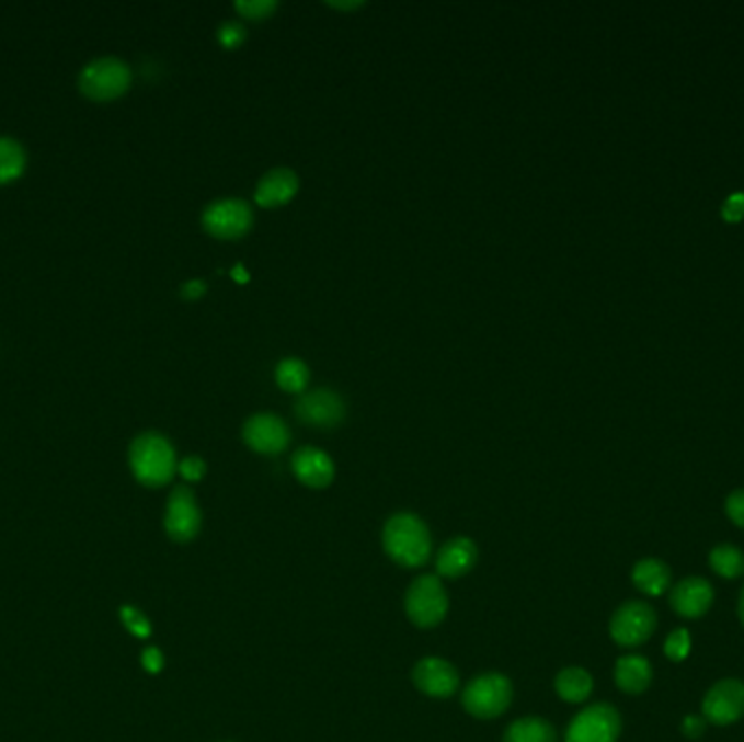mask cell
I'll use <instances>...</instances> for the list:
<instances>
[{
    "instance_id": "9a60e30c",
    "label": "cell",
    "mask_w": 744,
    "mask_h": 742,
    "mask_svg": "<svg viewBox=\"0 0 744 742\" xmlns=\"http://www.w3.org/2000/svg\"><path fill=\"white\" fill-rule=\"evenodd\" d=\"M293 470L298 481L307 488H327L335 477V466L331 457L313 446L298 448L293 457Z\"/></svg>"
},
{
    "instance_id": "ffe728a7",
    "label": "cell",
    "mask_w": 744,
    "mask_h": 742,
    "mask_svg": "<svg viewBox=\"0 0 744 742\" xmlns=\"http://www.w3.org/2000/svg\"><path fill=\"white\" fill-rule=\"evenodd\" d=\"M558 695L569 704H582L593 693V677L580 666H569L556 677Z\"/></svg>"
},
{
    "instance_id": "277c9868",
    "label": "cell",
    "mask_w": 744,
    "mask_h": 742,
    "mask_svg": "<svg viewBox=\"0 0 744 742\" xmlns=\"http://www.w3.org/2000/svg\"><path fill=\"white\" fill-rule=\"evenodd\" d=\"M514 697L512 682L501 673H485L472 680L461 693L463 710L474 719H496L501 717Z\"/></svg>"
},
{
    "instance_id": "f546056e",
    "label": "cell",
    "mask_w": 744,
    "mask_h": 742,
    "mask_svg": "<svg viewBox=\"0 0 744 742\" xmlns=\"http://www.w3.org/2000/svg\"><path fill=\"white\" fill-rule=\"evenodd\" d=\"M725 512L728 516L744 529V490H736L728 496V503H725Z\"/></svg>"
},
{
    "instance_id": "8992f818",
    "label": "cell",
    "mask_w": 744,
    "mask_h": 742,
    "mask_svg": "<svg viewBox=\"0 0 744 742\" xmlns=\"http://www.w3.org/2000/svg\"><path fill=\"white\" fill-rule=\"evenodd\" d=\"M655 627H657L655 609L644 601L622 603L609 620V633L614 642L620 647L644 644L653 636Z\"/></svg>"
},
{
    "instance_id": "83f0119b",
    "label": "cell",
    "mask_w": 744,
    "mask_h": 742,
    "mask_svg": "<svg viewBox=\"0 0 744 742\" xmlns=\"http://www.w3.org/2000/svg\"><path fill=\"white\" fill-rule=\"evenodd\" d=\"M247 37V31L240 22H225L220 28H218V39L225 48H238Z\"/></svg>"
},
{
    "instance_id": "cb8c5ba5",
    "label": "cell",
    "mask_w": 744,
    "mask_h": 742,
    "mask_svg": "<svg viewBox=\"0 0 744 742\" xmlns=\"http://www.w3.org/2000/svg\"><path fill=\"white\" fill-rule=\"evenodd\" d=\"M275 377H277V384H279L282 390H286V392H302V388L309 381V370H307V366L300 359L290 357V359L279 362Z\"/></svg>"
},
{
    "instance_id": "44dd1931",
    "label": "cell",
    "mask_w": 744,
    "mask_h": 742,
    "mask_svg": "<svg viewBox=\"0 0 744 742\" xmlns=\"http://www.w3.org/2000/svg\"><path fill=\"white\" fill-rule=\"evenodd\" d=\"M503 742H558V734L549 721L527 717L514 721L505 730Z\"/></svg>"
},
{
    "instance_id": "30bf717a",
    "label": "cell",
    "mask_w": 744,
    "mask_h": 742,
    "mask_svg": "<svg viewBox=\"0 0 744 742\" xmlns=\"http://www.w3.org/2000/svg\"><path fill=\"white\" fill-rule=\"evenodd\" d=\"M744 717V684L723 680L714 684L703 699V719L714 726H732Z\"/></svg>"
},
{
    "instance_id": "8d00e7d4",
    "label": "cell",
    "mask_w": 744,
    "mask_h": 742,
    "mask_svg": "<svg viewBox=\"0 0 744 742\" xmlns=\"http://www.w3.org/2000/svg\"><path fill=\"white\" fill-rule=\"evenodd\" d=\"M739 614H741V620H743L744 625V589L743 593H741V601H739Z\"/></svg>"
},
{
    "instance_id": "d4e9b609",
    "label": "cell",
    "mask_w": 744,
    "mask_h": 742,
    "mask_svg": "<svg viewBox=\"0 0 744 742\" xmlns=\"http://www.w3.org/2000/svg\"><path fill=\"white\" fill-rule=\"evenodd\" d=\"M277 9L275 0H240L236 2V11L249 20L262 22L266 18H271Z\"/></svg>"
},
{
    "instance_id": "3957f363",
    "label": "cell",
    "mask_w": 744,
    "mask_h": 742,
    "mask_svg": "<svg viewBox=\"0 0 744 742\" xmlns=\"http://www.w3.org/2000/svg\"><path fill=\"white\" fill-rule=\"evenodd\" d=\"M134 81V72L127 61L118 57H99L85 64L79 72V92L96 103L121 99Z\"/></svg>"
},
{
    "instance_id": "d6a6232c",
    "label": "cell",
    "mask_w": 744,
    "mask_h": 742,
    "mask_svg": "<svg viewBox=\"0 0 744 742\" xmlns=\"http://www.w3.org/2000/svg\"><path fill=\"white\" fill-rule=\"evenodd\" d=\"M205 293H207V286L201 279H192V282L181 286V297L185 300H198V298L205 297Z\"/></svg>"
},
{
    "instance_id": "836d02e7",
    "label": "cell",
    "mask_w": 744,
    "mask_h": 742,
    "mask_svg": "<svg viewBox=\"0 0 744 742\" xmlns=\"http://www.w3.org/2000/svg\"><path fill=\"white\" fill-rule=\"evenodd\" d=\"M142 664H145V669H147L149 673H159L161 666H163V655H161V651L154 649V647L147 649V651L142 653Z\"/></svg>"
},
{
    "instance_id": "d6986e66",
    "label": "cell",
    "mask_w": 744,
    "mask_h": 742,
    "mask_svg": "<svg viewBox=\"0 0 744 742\" xmlns=\"http://www.w3.org/2000/svg\"><path fill=\"white\" fill-rule=\"evenodd\" d=\"M631 580H633L638 591H642L649 596H660V594L666 593L668 586H671V569L662 560H655V558L640 560L633 567Z\"/></svg>"
},
{
    "instance_id": "4dcf8cb0",
    "label": "cell",
    "mask_w": 744,
    "mask_h": 742,
    "mask_svg": "<svg viewBox=\"0 0 744 742\" xmlns=\"http://www.w3.org/2000/svg\"><path fill=\"white\" fill-rule=\"evenodd\" d=\"M706 726H708V721L701 719V717H686L682 730H684L686 739L697 741V739H701L706 734Z\"/></svg>"
},
{
    "instance_id": "5b68a950",
    "label": "cell",
    "mask_w": 744,
    "mask_h": 742,
    "mask_svg": "<svg viewBox=\"0 0 744 742\" xmlns=\"http://www.w3.org/2000/svg\"><path fill=\"white\" fill-rule=\"evenodd\" d=\"M447 591L436 575L419 578L405 594V612L416 627L430 629L440 625L447 616Z\"/></svg>"
},
{
    "instance_id": "1f68e13d",
    "label": "cell",
    "mask_w": 744,
    "mask_h": 742,
    "mask_svg": "<svg viewBox=\"0 0 744 742\" xmlns=\"http://www.w3.org/2000/svg\"><path fill=\"white\" fill-rule=\"evenodd\" d=\"M723 214L728 220H741L744 216V194H734L725 207H723Z\"/></svg>"
},
{
    "instance_id": "ba28073f",
    "label": "cell",
    "mask_w": 744,
    "mask_h": 742,
    "mask_svg": "<svg viewBox=\"0 0 744 742\" xmlns=\"http://www.w3.org/2000/svg\"><path fill=\"white\" fill-rule=\"evenodd\" d=\"M201 507L194 492L187 486H176L165 505L163 527L174 543H190L201 532Z\"/></svg>"
},
{
    "instance_id": "2e32d148",
    "label": "cell",
    "mask_w": 744,
    "mask_h": 742,
    "mask_svg": "<svg viewBox=\"0 0 744 742\" xmlns=\"http://www.w3.org/2000/svg\"><path fill=\"white\" fill-rule=\"evenodd\" d=\"M298 192V176L290 168H277L264 174V179L257 185L255 201L262 207H282L290 203Z\"/></svg>"
},
{
    "instance_id": "4fadbf2b",
    "label": "cell",
    "mask_w": 744,
    "mask_h": 742,
    "mask_svg": "<svg viewBox=\"0 0 744 742\" xmlns=\"http://www.w3.org/2000/svg\"><path fill=\"white\" fill-rule=\"evenodd\" d=\"M412 680L416 688L430 697H450L459 688V675L453 664L440 658H425L414 666Z\"/></svg>"
},
{
    "instance_id": "4316f807",
    "label": "cell",
    "mask_w": 744,
    "mask_h": 742,
    "mask_svg": "<svg viewBox=\"0 0 744 742\" xmlns=\"http://www.w3.org/2000/svg\"><path fill=\"white\" fill-rule=\"evenodd\" d=\"M121 618H123V623H125V627L134 633V636H138V638H149L150 631V623L149 618L140 612V609H136V607H131V605H125V607H121Z\"/></svg>"
},
{
    "instance_id": "d590c367",
    "label": "cell",
    "mask_w": 744,
    "mask_h": 742,
    "mask_svg": "<svg viewBox=\"0 0 744 742\" xmlns=\"http://www.w3.org/2000/svg\"><path fill=\"white\" fill-rule=\"evenodd\" d=\"M231 277H233L238 284H247V282H249V275H247L244 266H236V269L231 271Z\"/></svg>"
},
{
    "instance_id": "5bb4252c",
    "label": "cell",
    "mask_w": 744,
    "mask_h": 742,
    "mask_svg": "<svg viewBox=\"0 0 744 742\" xmlns=\"http://www.w3.org/2000/svg\"><path fill=\"white\" fill-rule=\"evenodd\" d=\"M714 601L712 584L703 578H688L679 582L671 593L673 609L684 618H701Z\"/></svg>"
},
{
    "instance_id": "e575fe53",
    "label": "cell",
    "mask_w": 744,
    "mask_h": 742,
    "mask_svg": "<svg viewBox=\"0 0 744 742\" xmlns=\"http://www.w3.org/2000/svg\"><path fill=\"white\" fill-rule=\"evenodd\" d=\"M329 7H333V9H359L364 2L362 0H351V2H327Z\"/></svg>"
},
{
    "instance_id": "ac0fdd59",
    "label": "cell",
    "mask_w": 744,
    "mask_h": 742,
    "mask_svg": "<svg viewBox=\"0 0 744 742\" xmlns=\"http://www.w3.org/2000/svg\"><path fill=\"white\" fill-rule=\"evenodd\" d=\"M651 677H653L651 664L649 660L640 655H625L616 662L614 680H616V686L627 695L644 693L651 684Z\"/></svg>"
},
{
    "instance_id": "484cf974",
    "label": "cell",
    "mask_w": 744,
    "mask_h": 742,
    "mask_svg": "<svg viewBox=\"0 0 744 742\" xmlns=\"http://www.w3.org/2000/svg\"><path fill=\"white\" fill-rule=\"evenodd\" d=\"M664 651H666L668 660H673V662L686 660L688 653H690V633H688V629H675V631L666 638Z\"/></svg>"
},
{
    "instance_id": "e0dca14e",
    "label": "cell",
    "mask_w": 744,
    "mask_h": 742,
    "mask_svg": "<svg viewBox=\"0 0 744 742\" xmlns=\"http://www.w3.org/2000/svg\"><path fill=\"white\" fill-rule=\"evenodd\" d=\"M477 562V547L470 538H453L443 549L438 551L436 558V569L443 578L455 580L466 575Z\"/></svg>"
},
{
    "instance_id": "f1b7e54d",
    "label": "cell",
    "mask_w": 744,
    "mask_h": 742,
    "mask_svg": "<svg viewBox=\"0 0 744 742\" xmlns=\"http://www.w3.org/2000/svg\"><path fill=\"white\" fill-rule=\"evenodd\" d=\"M176 470H179L181 477L187 479V481H201V479L205 477V472H207V466H205V461H203L201 457L190 455V457L181 459V464H179Z\"/></svg>"
},
{
    "instance_id": "52a82bcc",
    "label": "cell",
    "mask_w": 744,
    "mask_h": 742,
    "mask_svg": "<svg viewBox=\"0 0 744 742\" xmlns=\"http://www.w3.org/2000/svg\"><path fill=\"white\" fill-rule=\"evenodd\" d=\"M203 227L209 236L220 240H238L253 227L251 205L242 198H222L205 207Z\"/></svg>"
},
{
    "instance_id": "7c38bea8",
    "label": "cell",
    "mask_w": 744,
    "mask_h": 742,
    "mask_svg": "<svg viewBox=\"0 0 744 742\" xmlns=\"http://www.w3.org/2000/svg\"><path fill=\"white\" fill-rule=\"evenodd\" d=\"M244 443L262 455H277L290 443V432L279 416L257 414L244 425Z\"/></svg>"
},
{
    "instance_id": "9c48e42d",
    "label": "cell",
    "mask_w": 744,
    "mask_h": 742,
    "mask_svg": "<svg viewBox=\"0 0 744 742\" xmlns=\"http://www.w3.org/2000/svg\"><path fill=\"white\" fill-rule=\"evenodd\" d=\"M618 737L620 715L607 704H595L573 719L566 742H616Z\"/></svg>"
},
{
    "instance_id": "6da1fadb",
    "label": "cell",
    "mask_w": 744,
    "mask_h": 742,
    "mask_svg": "<svg viewBox=\"0 0 744 742\" xmlns=\"http://www.w3.org/2000/svg\"><path fill=\"white\" fill-rule=\"evenodd\" d=\"M384 549L397 564L419 569L432 553L430 529L416 514H394L384 527Z\"/></svg>"
},
{
    "instance_id": "7a4b0ae2",
    "label": "cell",
    "mask_w": 744,
    "mask_h": 742,
    "mask_svg": "<svg viewBox=\"0 0 744 742\" xmlns=\"http://www.w3.org/2000/svg\"><path fill=\"white\" fill-rule=\"evenodd\" d=\"M129 466L134 477L147 486V488H161L165 486L179 464L176 453L170 441L157 432L140 434L129 446Z\"/></svg>"
},
{
    "instance_id": "603a6c76",
    "label": "cell",
    "mask_w": 744,
    "mask_h": 742,
    "mask_svg": "<svg viewBox=\"0 0 744 742\" xmlns=\"http://www.w3.org/2000/svg\"><path fill=\"white\" fill-rule=\"evenodd\" d=\"M710 567L725 580H739L744 575V553L734 545H719L710 553Z\"/></svg>"
},
{
    "instance_id": "7402d4cb",
    "label": "cell",
    "mask_w": 744,
    "mask_h": 742,
    "mask_svg": "<svg viewBox=\"0 0 744 742\" xmlns=\"http://www.w3.org/2000/svg\"><path fill=\"white\" fill-rule=\"evenodd\" d=\"M24 170H26L24 147L11 136H0V185L20 179Z\"/></svg>"
},
{
    "instance_id": "8fae6325",
    "label": "cell",
    "mask_w": 744,
    "mask_h": 742,
    "mask_svg": "<svg viewBox=\"0 0 744 742\" xmlns=\"http://www.w3.org/2000/svg\"><path fill=\"white\" fill-rule=\"evenodd\" d=\"M297 416L309 427L331 430L344 421V401L331 390H313L297 401Z\"/></svg>"
}]
</instances>
